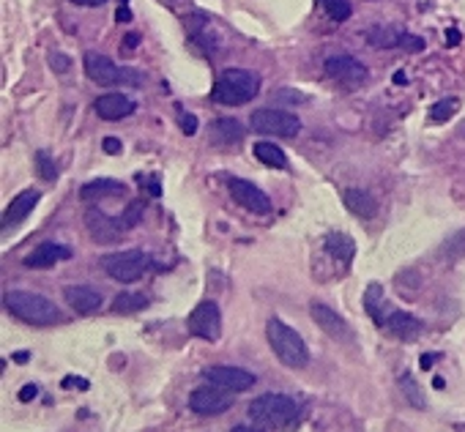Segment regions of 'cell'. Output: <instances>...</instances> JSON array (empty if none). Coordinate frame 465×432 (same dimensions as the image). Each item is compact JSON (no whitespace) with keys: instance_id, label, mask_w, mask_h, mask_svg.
Listing matches in <instances>:
<instances>
[{"instance_id":"obj_40","label":"cell","mask_w":465,"mask_h":432,"mask_svg":"<svg viewBox=\"0 0 465 432\" xmlns=\"http://www.w3.org/2000/svg\"><path fill=\"white\" fill-rule=\"evenodd\" d=\"M460 39H463V36H460V31H455V28H449V31H446V42L452 44V47H455V44H460Z\"/></svg>"},{"instance_id":"obj_22","label":"cell","mask_w":465,"mask_h":432,"mask_svg":"<svg viewBox=\"0 0 465 432\" xmlns=\"http://www.w3.org/2000/svg\"><path fill=\"white\" fill-rule=\"evenodd\" d=\"M405 39V31L400 25H378L367 33V44L375 47V49H391V47H400Z\"/></svg>"},{"instance_id":"obj_46","label":"cell","mask_w":465,"mask_h":432,"mask_svg":"<svg viewBox=\"0 0 465 432\" xmlns=\"http://www.w3.org/2000/svg\"><path fill=\"white\" fill-rule=\"evenodd\" d=\"M432 386H435V389H443L446 383H443V378H435V381H432Z\"/></svg>"},{"instance_id":"obj_11","label":"cell","mask_w":465,"mask_h":432,"mask_svg":"<svg viewBox=\"0 0 465 432\" xmlns=\"http://www.w3.org/2000/svg\"><path fill=\"white\" fill-rule=\"evenodd\" d=\"M203 378L208 381V383H214V386H222V389L228 391H249L255 383H257V378L252 375V372H246V369H241V367H228V364H217V367H208L205 372H203Z\"/></svg>"},{"instance_id":"obj_13","label":"cell","mask_w":465,"mask_h":432,"mask_svg":"<svg viewBox=\"0 0 465 432\" xmlns=\"http://www.w3.org/2000/svg\"><path fill=\"white\" fill-rule=\"evenodd\" d=\"M93 110L101 121H121V118H129L137 110V104L124 93H101L93 101Z\"/></svg>"},{"instance_id":"obj_9","label":"cell","mask_w":465,"mask_h":432,"mask_svg":"<svg viewBox=\"0 0 465 432\" xmlns=\"http://www.w3.org/2000/svg\"><path fill=\"white\" fill-rule=\"evenodd\" d=\"M186 326H189V334H194V337H200L205 342H217L222 337V312H219V304L200 301L192 309Z\"/></svg>"},{"instance_id":"obj_47","label":"cell","mask_w":465,"mask_h":432,"mask_svg":"<svg viewBox=\"0 0 465 432\" xmlns=\"http://www.w3.org/2000/svg\"><path fill=\"white\" fill-rule=\"evenodd\" d=\"M460 134H463V137H465V124H463V126H460Z\"/></svg>"},{"instance_id":"obj_43","label":"cell","mask_w":465,"mask_h":432,"mask_svg":"<svg viewBox=\"0 0 465 432\" xmlns=\"http://www.w3.org/2000/svg\"><path fill=\"white\" fill-rule=\"evenodd\" d=\"M14 361H17V364H28V361H31V353H22V350H19V353H14Z\"/></svg>"},{"instance_id":"obj_32","label":"cell","mask_w":465,"mask_h":432,"mask_svg":"<svg viewBox=\"0 0 465 432\" xmlns=\"http://www.w3.org/2000/svg\"><path fill=\"white\" fill-rule=\"evenodd\" d=\"M49 66H52L58 74H66L69 66H71V60H69L66 55H60V52H49Z\"/></svg>"},{"instance_id":"obj_38","label":"cell","mask_w":465,"mask_h":432,"mask_svg":"<svg viewBox=\"0 0 465 432\" xmlns=\"http://www.w3.org/2000/svg\"><path fill=\"white\" fill-rule=\"evenodd\" d=\"M36 394H39V389H36V386H33V383H28V386H25V389L19 391V399H22V402H31V399H33V397H36Z\"/></svg>"},{"instance_id":"obj_25","label":"cell","mask_w":465,"mask_h":432,"mask_svg":"<svg viewBox=\"0 0 465 432\" xmlns=\"http://www.w3.org/2000/svg\"><path fill=\"white\" fill-rule=\"evenodd\" d=\"M252 153H255V159L257 162H263L266 167H274V170H285L287 167V156H285V151L274 145V142H255V148H252Z\"/></svg>"},{"instance_id":"obj_39","label":"cell","mask_w":465,"mask_h":432,"mask_svg":"<svg viewBox=\"0 0 465 432\" xmlns=\"http://www.w3.org/2000/svg\"><path fill=\"white\" fill-rule=\"evenodd\" d=\"M435 358H438L435 353H424V356H421V369H430V367L435 364Z\"/></svg>"},{"instance_id":"obj_8","label":"cell","mask_w":465,"mask_h":432,"mask_svg":"<svg viewBox=\"0 0 465 432\" xmlns=\"http://www.w3.org/2000/svg\"><path fill=\"white\" fill-rule=\"evenodd\" d=\"M249 126L260 134H271V137H298L301 121L290 110H257L252 113Z\"/></svg>"},{"instance_id":"obj_12","label":"cell","mask_w":465,"mask_h":432,"mask_svg":"<svg viewBox=\"0 0 465 432\" xmlns=\"http://www.w3.org/2000/svg\"><path fill=\"white\" fill-rule=\"evenodd\" d=\"M310 315H312V320L323 329V334H328L331 340H337V342H350V340H353V331H350V326L345 323V317H342L339 312H334L328 304L312 301L310 304Z\"/></svg>"},{"instance_id":"obj_7","label":"cell","mask_w":465,"mask_h":432,"mask_svg":"<svg viewBox=\"0 0 465 432\" xmlns=\"http://www.w3.org/2000/svg\"><path fill=\"white\" fill-rule=\"evenodd\" d=\"M232 394L235 391L214 386V383L200 386V389H194L189 394V410L197 413V416H222V413H228L232 405H235Z\"/></svg>"},{"instance_id":"obj_28","label":"cell","mask_w":465,"mask_h":432,"mask_svg":"<svg viewBox=\"0 0 465 432\" xmlns=\"http://www.w3.org/2000/svg\"><path fill=\"white\" fill-rule=\"evenodd\" d=\"M443 260H460L465 255V230H457V233H452L443 244H441V252H438Z\"/></svg>"},{"instance_id":"obj_15","label":"cell","mask_w":465,"mask_h":432,"mask_svg":"<svg viewBox=\"0 0 465 432\" xmlns=\"http://www.w3.org/2000/svg\"><path fill=\"white\" fill-rule=\"evenodd\" d=\"M71 258V249L69 247H63V244H55V241H44V244H39V247H33V252H28L25 255V268H33V271H39V268H52L55 263H60V260H69Z\"/></svg>"},{"instance_id":"obj_6","label":"cell","mask_w":465,"mask_h":432,"mask_svg":"<svg viewBox=\"0 0 465 432\" xmlns=\"http://www.w3.org/2000/svg\"><path fill=\"white\" fill-rule=\"evenodd\" d=\"M101 268L107 271L110 279L121 282V285H132L142 279L151 268V258L142 249H124V252H112L101 258Z\"/></svg>"},{"instance_id":"obj_34","label":"cell","mask_w":465,"mask_h":432,"mask_svg":"<svg viewBox=\"0 0 465 432\" xmlns=\"http://www.w3.org/2000/svg\"><path fill=\"white\" fill-rule=\"evenodd\" d=\"M400 49H408V52H421L424 49V39H418L414 33H405V39L400 44Z\"/></svg>"},{"instance_id":"obj_10","label":"cell","mask_w":465,"mask_h":432,"mask_svg":"<svg viewBox=\"0 0 465 432\" xmlns=\"http://www.w3.org/2000/svg\"><path fill=\"white\" fill-rule=\"evenodd\" d=\"M228 189H230L232 200H235L238 206H244L246 211H252V214H257V216L271 214V200H269V194H266L260 186H255L252 181L232 178L230 183H228Z\"/></svg>"},{"instance_id":"obj_20","label":"cell","mask_w":465,"mask_h":432,"mask_svg":"<svg viewBox=\"0 0 465 432\" xmlns=\"http://www.w3.org/2000/svg\"><path fill=\"white\" fill-rule=\"evenodd\" d=\"M342 200H345V208L353 216H359V219H372L375 211H378L375 197L370 192H364V189H345Z\"/></svg>"},{"instance_id":"obj_3","label":"cell","mask_w":465,"mask_h":432,"mask_svg":"<svg viewBox=\"0 0 465 432\" xmlns=\"http://www.w3.org/2000/svg\"><path fill=\"white\" fill-rule=\"evenodd\" d=\"M260 93V77L249 69H225L222 77L214 83L211 99L225 107H241L249 104Z\"/></svg>"},{"instance_id":"obj_30","label":"cell","mask_w":465,"mask_h":432,"mask_svg":"<svg viewBox=\"0 0 465 432\" xmlns=\"http://www.w3.org/2000/svg\"><path fill=\"white\" fill-rule=\"evenodd\" d=\"M326 14L334 19V22H345L350 14H353V6L350 0H323Z\"/></svg>"},{"instance_id":"obj_17","label":"cell","mask_w":465,"mask_h":432,"mask_svg":"<svg viewBox=\"0 0 465 432\" xmlns=\"http://www.w3.org/2000/svg\"><path fill=\"white\" fill-rule=\"evenodd\" d=\"M383 329H386L391 337L411 342V340H416L418 334L424 331V323H421L418 317H414L411 312H400V309H394V312L389 315V320H386Z\"/></svg>"},{"instance_id":"obj_41","label":"cell","mask_w":465,"mask_h":432,"mask_svg":"<svg viewBox=\"0 0 465 432\" xmlns=\"http://www.w3.org/2000/svg\"><path fill=\"white\" fill-rule=\"evenodd\" d=\"M293 93H296V90H279V99H285V101H287V99H293V101H304V96H293Z\"/></svg>"},{"instance_id":"obj_35","label":"cell","mask_w":465,"mask_h":432,"mask_svg":"<svg viewBox=\"0 0 465 432\" xmlns=\"http://www.w3.org/2000/svg\"><path fill=\"white\" fill-rule=\"evenodd\" d=\"M178 124H181V131H184L186 137H192V134L197 131V118H194L192 113H184V115H178Z\"/></svg>"},{"instance_id":"obj_5","label":"cell","mask_w":465,"mask_h":432,"mask_svg":"<svg viewBox=\"0 0 465 432\" xmlns=\"http://www.w3.org/2000/svg\"><path fill=\"white\" fill-rule=\"evenodd\" d=\"M85 74L88 80H93L96 85L112 88V85H142L145 77L129 69V66H115L107 55H99V52H88L85 55Z\"/></svg>"},{"instance_id":"obj_14","label":"cell","mask_w":465,"mask_h":432,"mask_svg":"<svg viewBox=\"0 0 465 432\" xmlns=\"http://www.w3.org/2000/svg\"><path fill=\"white\" fill-rule=\"evenodd\" d=\"M326 74L342 83H364L367 80V66L350 55H334L326 60Z\"/></svg>"},{"instance_id":"obj_26","label":"cell","mask_w":465,"mask_h":432,"mask_svg":"<svg viewBox=\"0 0 465 432\" xmlns=\"http://www.w3.org/2000/svg\"><path fill=\"white\" fill-rule=\"evenodd\" d=\"M151 304V299L145 293H137V290H121L115 299H112V312L115 315H132V312H140Z\"/></svg>"},{"instance_id":"obj_18","label":"cell","mask_w":465,"mask_h":432,"mask_svg":"<svg viewBox=\"0 0 465 432\" xmlns=\"http://www.w3.org/2000/svg\"><path fill=\"white\" fill-rule=\"evenodd\" d=\"M39 200H42V194H39L36 189H25V192H19V194L8 203L6 214H3V224H19V222H25V216H31V211L36 208Z\"/></svg>"},{"instance_id":"obj_44","label":"cell","mask_w":465,"mask_h":432,"mask_svg":"<svg viewBox=\"0 0 465 432\" xmlns=\"http://www.w3.org/2000/svg\"><path fill=\"white\" fill-rule=\"evenodd\" d=\"M74 6H101V3H107V0H71Z\"/></svg>"},{"instance_id":"obj_1","label":"cell","mask_w":465,"mask_h":432,"mask_svg":"<svg viewBox=\"0 0 465 432\" xmlns=\"http://www.w3.org/2000/svg\"><path fill=\"white\" fill-rule=\"evenodd\" d=\"M301 416V402L287 394H263L249 402V419L260 430H285Z\"/></svg>"},{"instance_id":"obj_31","label":"cell","mask_w":465,"mask_h":432,"mask_svg":"<svg viewBox=\"0 0 465 432\" xmlns=\"http://www.w3.org/2000/svg\"><path fill=\"white\" fill-rule=\"evenodd\" d=\"M36 173H39V178L46 181V183H55V181H58V167H55V162L46 156L44 151L36 153Z\"/></svg>"},{"instance_id":"obj_19","label":"cell","mask_w":465,"mask_h":432,"mask_svg":"<svg viewBox=\"0 0 465 432\" xmlns=\"http://www.w3.org/2000/svg\"><path fill=\"white\" fill-rule=\"evenodd\" d=\"M364 309H367V315H370L372 323H375L378 329H383L386 320H389V315L394 312V306L386 301L380 285H370V288L364 290Z\"/></svg>"},{"instance_id":"obj_24","label":"cell","mask_w":465,"mask_h":432,"mask_svg":"<svg viewBox=\"0 0 465 432\" xmlns=\"http://www.w3.org/2000/svg\"><path fill=\"white\" fill-rule=\"evenodd\" d=\"M112 194H126V186L121 181H110V178H99L91 181L80 189L83 200H99V197H112Z\"/></svg>"},{"instance_id":"obj_27","label":"cell","mask_w":465,"mask_h":432,"mask_svg":"<svg viewBox=\"0 0 465 432\" xmlns=\"http://www.w3.org/2000/svg\"><path fill=\"white\" fill-rule=\"evenodd\" d=\"M397 389H400V394L408 399V405H414V408H418V410H424V408H427L424 391H421V386H418L416 378H414L411 372H405V375H400V378H397Z\"/></svg>"},{"instance_id":"obj_16","label":"cell","mask_w":465,"mask_h":432,"mask_svg":"<svg viewBox=\"0 0 465 432\" xmlns=\"http://www.w3.org/2000/svg\"><path fill=\"white\" fill-rule=\"evenodd\" d=\"M63 299L80 315H91L101 306V293L91 285H69V288H63Z\"/></svg>"},{"instance_id":"obj_33","label":"cell","mask_w":465,"mask_h":432,"mask_svg":"<svg viewBox=\"0 0 465 432\" xmlns=\"http://www.w3.org/2000/svg\"><path fill=\"white\" fill-rule=\"evenodd\" d=\"M60 386H63V389H77V391L91 389V383H88L85 378H80V375H69V378H63V381H60Z\"/></svg>"},{"instance_id":"obj_21","label":"cell","mask_w":465,"mask_h":432,"mask_svg":"<svg viewBox=\"0 0 465 432\" xmlns=\"http://www.w3.org/2000/svg\"><path fill=\"white\" fill-rule=\"evenodd\" d=\"M244 134L246 131H244V126L235 118H219V121L211 124V140L217 145H235V142L244 140Z\"/></svg>"},{"instance_id":"obj_45","label":"cell","mask_w":465,"mask_h":432,"mask_svg":"<svg viewBox=\"0 0 465 432\" xmlns=\"http://www.w3.org/2000/svg\"><path fill=\"white\" fill-rule=\"evenodd\" d=\"M394 83H400V85H405L408 80H405V74H394Z\"/></svg>"},{"instance_id":"obj_36","label":"cell","mask_w":465,"mask_h":432,"mask_svg":"<svg viewBox=\"0 0 465 432\" xmlns=\"http://www.w3.org/2000/svg\"><path fill=\"white\" fill-rule=\"evenodd\" d=\"M101 148H104V153H121V151H124V145H121L118 137H104Z\"/></svg>"},{"instance_id":"obj_23","label":"cell","mask_w":465,"mask_h":432,"mask_svg":"<svg viewBox=\"0 0 465 432\" xmlns=\"http://www.w3.org/2000/svg\"><path fill=\"white\" fill-rule=\"evenodd\" d=\"M326 252H328L331 258L339 260L342 265H348L350 260L356 258V244H353V238L345 235V233H328V235H326Z\"/></svg>"},{"instance_id":"obj_2","label":"cell","mask_w":465,"mask_h":432,"mask_svg":"<svg viewBox=\"0 0 465 432\" xmlns=\"http://www.w3.org/2000/svg\"><path fill=\"white\" fill-rule=\"evenodd\" d=\"M3 304L17 320H22L28 326H55L60 320L58 304L49 301L46 296L31 293V290H8L3 296Z\"/></svg>"},{"instance_id":"obj_42","label":"cell","mask_w":465,"mask_h":432,"mask_svg":"<svg viewBox=\"0 0 465 432\" xmlns=\"http://www.w3.org/2000/svg\"><path fill=\"white\" fill-rule=\"evenodd\" d=\"M118 19H121V22H129V19H132V11H129L126 6H121V8H118Z\"/></svg>"},{"instance_id":"obj_37","label":"cell","mask_w":465,"mask_h":432,"mask_svg":"<svg viewBox=\"0 0 465 432\" xmlns=\"http://www.w3.org/2000/svg\"><path fill=\"white\" fill-rule=\"evenodd\" d=\"M137 44H140V36H137V33H129V36L124 39V44H121V52H124V55H132Z\"/></svg>"},{"instance_id":"obj_29","label":"cell","mask_w":465,"mask_h":432,"mask_svg":"<svg viewBox=\"0 0 465 432\" xmlns=\"http://www.w3.org/2000/svg\"><path fill=\"white\" fill-rule=\"evenodd\" d=\"M457 110H460V101H457V99H441V101H435V104L430 107V121H432V124H443V121H449Z\"/></svg>"},{"instance_id":"obj_4","label":"cell","mask_w":465,"mask_h":432,"mask_svg":"<svg viewBox=\"0 0 465 432\" xmlns=\"http://www.w3.org/2000/svg\"><path fill=\"white\" fill-rule=\"evenodd\" d=\"M266 337H269V345L274 350L279 361L290 369H301L310 364V350H307V342L301 340V334H296L287 323H282L277 317L269 320L266 326Z\"/></svg>"}]
</instances>
